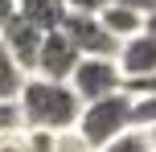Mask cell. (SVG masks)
I'll return each instance as SVG.
<instances>
[{"mask_svg": "<svg viewBox=\"0 0 156 152\" xmlns=\"http://www.w3.org/2000/svg\"><path fill=\"white\" fill-rule=\"evenodd\" d=\"M16 115L29 132H70L78 128L82 103L70 90V82H45V78H25L21 95H16Z\"/></svg>", "mask_w": 156, "mask_h": 152, "instance_id": "1", "label": "cell"}, {"mask_svg": "<svg viewBox=\"0 0 156 152\" xmlns=\"http://www.w3.org/2000/svg\"><path fill=\"white\" fill-rule=\"evenodd\" d=\"M78 136L86 140L94 152H103L111 140H119L123 132H132V95L119 90L111 99H99V103H86L82 115H78Z\"/></svg>", "mask_w": 156, "mask_h": 152, "instance_id": "2", "label": "cell"}, {"mask_svg": "<svg viewBox=\"0 0 156 152\" xmlns=\"http://www.w3.org/2000/svg\"><path fill=\"white\" fill-rule=\"evenodd\" d=\"M70 90L78 95V103H99V99H111L123 90V74L111 58H82L78 70L70 74Z\"/></svg>", "mask_w": 156, "mask_h": 152, "instance_id": "3", "label": "cell"}, {"mask_svg": "<svg viewBox=\"0 0 156 152\" xmlns=\"http://www.w3.org/2000/svg\"><path fill=\"white\" fill-rule=\"evenodd\" d=\"M62 33L74 41V49H78L82 58H111V62L119 58V41L111 37L107 29H103V21H99V16H86V12H66Z\"/></svg>", "mask_w": 156, "mask_h": 152, "instance_id": "4", "label": "cell"}, {"mask_svg": "<svg viewBox=\"0 0 156 152\" xmlns=\"http://www.w3.org/2000/svg\"><path fill=\"white\" fill-rule=\"evenodd\" d=\"M82 54L74 49V41L66 37L62 29L58 33H45L41 37V54H37V78L45 82H70V74L78 70Z\"/></svg>", "mask_w": 156, "mask_h": 152, "instance_id": "5", "label": "cell"}, {"mask_svg": "<svg viewBox=\"0 0 156 152\" xmlns=\"http://www.w3.org/2000/svg\"><path fill=\"white\" fill-rule=\"evenodd\" d=\"M41 37H45V33H37L29 21H21L16 12H12V21H8L4 29H0V41H4V49L12 54V62L21 66V74H25V70H37Z\"/></svg>", "mask_w": 156, "mask_h": 152, "instance_id": "6", "label": "cell"}, {"mask_svg": "<svg viewBox=\"0 0 156 152\" xmlns=\"http://www.w3.org/2000/svg\"><path fill=\"white\" fill-rule=\"evenodd\" d=\"M115 66H119V74H123V82L152 78V74H156V41H152V37H144V33L127 37L123 45H119Z\"/></svg>", "mask_w": 156, "mask_h": 152, "instance_id": "7", "label": "cell"}, {"mask_svg": "<svg viewBox=\"0 0 156 152\" xmlns=\"http://www.w3.org/2000/svg\"><path fill=\"white\" fill-rule=\"evenodd\" d=\"M66 0H16V16L29 21L37 33H58L66 21Z\"/></svg>", "mask_w": 156, "mask_h": 152, "instance_id": "8", "label": "cell"}, {"mask_svg": "<svg viewBox=\"0 0 156 152\" xmlns=\"http://www.w3.org/2000/svg\"><path fill=\"white\" fill-rule=\"evenodd\" d=\"M99 21H103V29H107L119 45H123L127 37H136V33H144V16L140 12H127V8H119V4H107L99 12Z\"/></svg>", "mask_w": 156, "mask_h": 152, "instance_id": "9", "label": "cell"}, {"mask_svg": "<svg viewBox=\"0 0 156 152\" xmlns=\"http://www.w3.org/2000/svg\"><path fill=\"white\" fill-rule=\"evenodd\" d=\"M21 87H25V74L12 62V54L4 49V41H0V103H16Z\"/></svg>", "mask_w": 156, "mask_h": 152, "instance_id": "10", "label": "cell"}, {"mask_svg": "<svg viewBox=\"0 0 156 152\" xmlns=\"http://www.w3.org/2000/svg\"><path fill=\"white\" fill-rule=\"evenodd\" d=\"M132 128H140V132L156 128V95H140V99H132Z\"/></svg>", "mask_w": 156, "mask_h": 152, "instance_id": "11", "label": "cell"}, {"mask_svg": "<svg viewBox=\"0 0 156 152\" xmlns=\"http://www.w3.org/2000/svg\"><path fill=\"white\" fill-rule=\"evenodd\" d=\"M103 152H152V144H148V136H144L140 128H132V132H123L119 140H111Z\"/></svg>", "mask_w": 156, "mask_h": 152, "instance_id": "12", "label": "cell"}, {"mask_svg": "<svg viewBox=\"0 0 156 152\" xmlns=\"http://www.w3.org/2000/svg\"><path fill=\"white\" fill-rule=\"evenodd\" d=\"M54 152H94V148L70 128V132H58V136H54Z\"/></svg>", "mask_w": 156, "mask_h": 152, "instance_id": "13", "label": "cell"}, {"mask_svg": "<svg viewBox=\"0 0 156 152\" xmlns=\"http://www.w3.org/2000/svg\"><path fill=\"white\" fill-rule=\"evenodd\" d=\"M0 152H29V140H25V132H0Z\"/></svg>", "mask_w": 156, "mask_h": 152, "instance_id": "14", "label": "cell"}, {"mask_svg": "<svg viewBox=\"0 0 156 152\" xmlns=\"http://www.w3.org/2000/svg\"><path fill=\"white\" fill-rule=\"evenodd\" d=\"M107 4H111V0H66V8H70V12H86V16H99Z\"/></svg>", "mask_w": 156, "mask_h": 152, "instance_id": "15", "label": "cell"}, {"mask_svg": "<svg viewBox=\"0 0 156 152\" xmlns=\"http://www.w3.org/2000/svg\"><path fill=\"white\" fill-rule=\"evenodd\" d=\"M16 128H21L16 103H0V132H16Z\"/></svg>", "mask_w": 156, "mask_h": 152, "instance_id": "16", "label": "cell"}, {"mask_svg": "<svg viewBox=\"0 0 156 152\" xmlns=\"http://www.w3.org/2000/svg\"><path fill=\"white\" fill-rule=\"evenodd\" d=\"M29 140V152H54V136L49 132H25Z\"/></svg>", "mask_w": 156, "mask_h": 152, "instance_id": "17", "label": "cell"}, {"mask_svg": "<svg viewBox=\"0 0 156 152\" xmlns=\"http://www.w3.org/2000/svg\"><path fill=\"white\" fill-rule=\"evenodd\" d=\"M111 4L127 8V12H140V16H148V12H156V0H111Z\"/></svg>", "mask_w": 156, "mask_h": 152, "instance_id": "18", "label": "cell"}, {"mask_svg": "<svg viewBox=\"0 0 156 152\" xmlns=\"http://www.w3.org/2000/svg\"><path fill=\"white\" fill-rule=\"evenodd\" d=\"M12 12H16V0H0V29L12 21Z\"/></svg>", "mask_w": 156, "mask_h": 152, "instance_id": "19", "label": "cell"}, {"mask_svg": "<svg viewBox=\"0 0 156 152\" xmlns=\"http://www.w3.org/2000/svg\"><path fill=\"white\" fill-rule=\"evenodd\" d=\"M144 37H152V41H156V12L144 16Z\"/></svg>", "mask_w": 156, "mask_h": 152, "instance_id": "20", "label": "cell"}, {"mask_svg": "<svg viewBox=\"0 0 156 152\" xmlns=\"http://www.w3.org/2000/svg\"><path fill=\"white\" fill-rule=\"evenodd\" d=\"M144 136H148V144H152V152H156V128H148Z\"/></svg>", "mask_w": 156, "mask_h": 152, "instance_id": "21", "label": "cell"}]
</instances>
